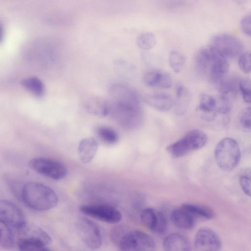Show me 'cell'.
Masks as SVG:
<instances>
[{"label": "cell", "mask_w": 251, "mask_h": 251, "mask_svg": "<svg viewBox=\"0 0 251 251\" xmlns=\"http://www.w3.org/2000/svg\"><path fill=\"white\" fill-rule=\"evenodd\" d=\"M22 84L26 90L37 98L42 97L44 94V84L36 77L31 76L24 79Z\"/></svg>", "instance_id": "obj_24"}, {"label": "cell", "mask_w": 251, "mask_h": 251, "mask_svg": "<svg viewBox=\"0 0 251 251\" xmlns=\"http://www.w3.org/2000/svg\"><path fill=\"white\" fill-rule=\"evenodd\" d=\"M164 251H191L188 238L178 233H173L167 236L163 241Z\"/></svg>", "instance_id": "obj_16"}, {"label": "cell", "mask_w": 251, "mask_h": 251, "mask_svg": "<svg viewBox=\"0 0 251 251\" xmlns=\"http://www.w3.org/2000/svg\"><path fill=\"white\" fill-rule=\"evenodd\" d=\"M235 82L225 77L216 85L220 94L227 95L230 92L235 91L236 88Z\"/></svg>", "instance_id": "obj_37"}, {"label": "cell", "mask_w": 251, "mask_h": 251, "mask_svg": "<svg viewBox=\"0 0 251 251\" xmlns=\"http://www.w3.org/2000/svg\"><path fill=\"white\" fill-rule=\"evenodd\" d=\"M238 124L242 130L251 132V107L247 108L241 112Z\"/></svg>", "instance_id": "obj_33"}, {"label": "cell", "mask_w": 251, "mask_h": 251, "mask_svg": "<svg viewBox=\"0 0 251 251\" xmlns=\"http://www.w3.org/2000/svg\"><path fill=\"white\" fill-rule=\"evenodd\" d=\"M196 251H220L221 242L217 233L208 227L200 228L195 236Z\"/></svg>", "instance_id": "obj_10"}, {"label": "cell", "mask_w": 251, "mask_h": 251, "mask_svg": "<svg viewBox=\"0 0 251 251\" xmlns=\"http://www.w3.org/2000/svg\"><path fill=\"white\" fill-rule=\"evenodd\" d=\"M20 199L29 207L39 211L52 209L58 202L57 196L51 188L36 182L24 185Z\"/></svg>", "instance_id": "obj_1"}, {"label": "cell", "mask_w": 251, "mask_h": 251, "mask_svg": "<svg viewBox=\"0 0 251 251\" xmlns=\"http://www.w3.org/2000/svg\"><path fill=\"white\" fill-rule=\"evenodd\" d=\"M240 25L244 33L251 37V16L243 17L241 21Z\"/></svg>", "instance_id": "obj_38"}, {"label": "cell", "mask_w": 251, "mask_h": 251, "mask_svg": "<svg viewBox=\"0 0 251 251\" xmlns=\"http://www.w3.org/2000/svg\"><path fill=\"white\" fill-rule=\"evenodd\" d=\"M195 217L181 206L174 209L171 213L173 223L182 229H190L195 226Z\"/></svg>", "instance_id": "obj_18"}, {"label": "cell", "mask_w": 251, "mask_h": 251, "mask_svg": "<svg viewBox=\"0 0 251 251\" xmlns=\"http://www.w3.org/2000/svg\"><path fill=\"white\" fill-rule=\"evenodd\" d=\"M206 142L207 136L204 132L193 129L181 139L168 146L166 150L172 157L178 158L202 148Z\"/></svg>", "instance_id": "obj_3"}, {"label": "cell", "mask_w": 251, "mask_h": 251, "mask_svg": "<svg viewBox=\"0 0 251 251\" xmlns=\"http://www.w3.org/2000/svg\"><path fill=\"white\" fill-rule=\"evenodd\" d=\"M138 46L144 50H150L154 47L156 40L153 34L144 32L140 34L136 39Z\"/></svg>", "instance_id": "obj_28"}, {"label": "cell", "mask_w": 251, "mask_h": 251, "mask_svg": "<svg viewBox=\"0 0 251 251\" xmlns=\"http://www.w3.org/2000/svg\"><path fill=\"white\" fill-rule=\"evenodd\" d=\"M239 88L244 101L251 103V80L244 78L239 81Z\"/></svg>", "instance_id": "obj_35"}, {"label": "cell", "mask_w": 251, "mask_h": 251, "mask_svg": "<svg viewBox=\"0 0 251 251\" xmlns=\"http://www.w3.org/2000/svg\"></svg>", "instance_id": "obj_39"}, {"label": "cell", "mask_w": 251, "mask_h": 251, "mask_svg": "<svg viewBox=\"0 0 251 251\" xmlns=\"http://www.w3.org/2000/svg\"><path fill=\"white\" fill-rule=\"evenodd\" d=\"M117 70L123 77L131 78L134 75L135 68L131 63L125 61H119L117 63Z\"/></svg>", "instance_id": "obj_34"}, {"label": "cell", "mask_w": 251, "mask_h": 251, "mask_svg": "<svg viewBox=\"0 0 251 251\" xmlns=\"http://www.w3.org/2000/svg\"><path fill=\"white\" fill-rule=\"evenodd\" d=\"M140 217L143 224L154 233L163 234L167 230V221L161 212L148 207L142 210Z\"/></svg>", "instance_id": "obj_12"}, {"label": "cell", "mask_w": 251, "mask_h": 251, "mask_svg": "<svg viewBox=\"0 0 251 251\" xmlns=\"http://www.w3.org/2000/svg\"><path fill=\"white\" fill-rule=\"evenodd\" d=\"M239 183L244 193L251 197V168H246L241 172Z\"/></svg>", "instance_id": "obj_31"}, {"label": "cell", "mask_w": 251, "mask_h": 251, "mask_svg": "<svg viewBox=\"0 0 251 251\" xmlns=\"http://www.w3.org/2000/svg\"><path fill=\"white\" fill-rule=\"evenodd\" d=\"M181 207L187 210L195 217L211 219L214 216L213 211L205 206L186 203L183 204Z\"/></svg>", "instance_id": "obj_25"}, {"label": "cell", "mask_w": 251, "mask_h": 251, "mask_svg": "<svg viewBox=\"0 0 251 251\" xmlns=\"http://www.w3.org/2000/svg\"><path fill=\"white\" fill-rule=\"evenodd\" d=\"M121 251H155L152 238L138 230L126 231L117 244Z\"/></svg>", "instance_id": "obj_4"}, {"label": "cell", "mask_w": 251, "mask_h": 251, "mask_svg": "<svg viewBox=\"0 0 251 251\" xmlns=\"http://www.w3.org/2000/svg\"><path fill=\"white\" fill-rule=\"evenodd\" d=\"M109 92L116 104L137 109L138 108V95L131 87L125 84L116 83L110 86Z\"/></svg>", "instance_id": "obj_9"}, {"label": "cell", "mask_w": 251, "mask_h": 251, "mask_svg": "<svg viewBox=\"0 0 251 251\" xmlns=\"http://www.w3.org/2000/svg\"><path fill=\"white\" fill-rule=\"evenodd\" d=\"M214 97L216 113L221 114L229 113L231 109V103L227 96L220 94Z\"/></svg>", "instance_id": "obj_30"}, {"label": "cell", "mask_w": 251, "mask_h": 251, "mask_svg": "<svg viewBox=\"0 0 251 251\" xmlns=\"http://www.w3.org/2000/svg\"><path fill=\"white\" fill-rule=\"evenodd\" d=\"M198 110L204 119L208 121L214 119L217 114L215 110V97L207 94H201L200 98Z\"/></svg>", "instance_id": "obj_20"}, {"label": "cell", "mask_w": 251, "mask_h": 251, "mask_svg": "<svg viewBox=\"0 0 251 251\" xmlns=\"http://www.w3.org/2000/svg\"><path fill=\"white\" fill-rule=\"evenodd\" d=\"M28 165L34 172L53 180L62 179L67 174V169L63 164L49 158L35 157Z\"/></svg>", "instance_id": "obj_5"}, {"label": "cell", "mask_w": 251, "mask_h": 251, "mask_svg": "<svg viewBox=\"0 0 251 251\" xmlns=\"http://www.w3.org/2000/svg\"><path fill=\"white\" fill-rule=\"evenodd\" d=\"M18 230L19 240L34 242L45 246L51 242L50 235L36 225L26 223Z\"/></svg>", "instance_id": "obj_13"}, {"label": "cell", "mask_w": 251, "mask_h": 251, "mask_svg": "<svg viewBox=\"0 0 251 251\" xmlns=\"http://www.w3.org/2000/svg\"><path fill=\"white\" fill-rule=\"evenodd\" d=\"M191 100L189 90L183 84L178 82L176 85L175 109L178 113H184L188 108Z\"/></svg>", "instance_id": "obj_22"}, {"label": "cell", "mask_w": 251, "mask_h": 251, "mask_svg": "<svg viewBox=\"0 0 251 251\" xmlns=\"http://www.w3.org/2000/svg\"><path fill=\"white\" fill-rule=\"evenodd\" d=\"M215 52V49L211 46L202 48L197 52L195 63L199 73L203 74L209 70Z\"/></svg>", "instance_id": "obj_19"}, {"label": "cell", "mask_w": 251, "mask_h": 251, "mask_svg": "<svg viewBox=\"0 0 251 251\" xmlns=\"http://www.w3.org/2000/svg\"><path fill=\"white\" fill-rule=\"evenodd\" d=\"M0 221L18 229L26 223L21 209L13 202L5 200L0 201Z\"/></svg>", "instance_id": "obj_11"}, {"label": "cell", "mask_w": 251, "mask_h": 251, "mask_svg": "<svg viewBox=\"0 0 251 251\" xmlns=\"http://www.w3.org/2000/svg\"><path fill=\"white\" fill-rule=\"evenodd\" d=\"M98 148V143L93 137H87L82 139L78 146V154L81 161L88 163L91 161L96 154Z\"/></svg>", "instance_id": "obj_17"}, {"label": "cell", "mask_w": 251, "mask_h": 251, "mask_svg": "<svg viewBox=\"0 0 251 251\" xmlns=\"http://www.w3.org/2000/svg\"><path fill=\"white\" fill-rule=\"evenodd\" d=\"M86 106L90 112L100 116L106 115L109 109L106 101L98 97L89 98L86 102Z\"/></svg>", "instance_id": "obj_23"}, {"label": "cell", "mask_w": 251, "mask_h": 251, "mask_svg": "<svg viewBox=\"0 0 251 251\" xmlns=\"http://www.w3.org/2000/svg\"><path fill=\"white\" fill-rule=\"evenodd\" d=\"M0 244L4 249H10L14 246V239L10 227L0 221Z\"/></svg>", "instance_id": "obj_26"}, {"label": "cell", "mask_w": 251, "mask_h": 251, "mask_svg": "<svg viewBox=\"0 0 251 251\" xmlns=\"http://www.w3.org/2000/svg\"><path fill=\"white\" fill-rule=\"evenodd\" d=\"M76 226L80 238L88 248L95 250L101 246L100 230L92 221L80 218L77 221Z\"/></svg>", "instance_id": "obj_7"}, {"label": "cell", "mask_w": 251, "mask_h": 251, "mask_svg": "<svg viewBox=\"0 0 251 251\" xmlns=\"http://www.w3.org/2000/svg\"><path fill=\"white\" fill-rule=\"evenodd\" d=\"M240 69L245 74L251 73V51H246L242 53L238 59Z\"/></svg>", "instance_id": "obj_36"}, {"label": "cell", "mask_w": 251, "mask_h": 251, "mask_svg": "<svg viewBox=\"0 0 251 251\" xmlns=\"http://www.w3.org/2000/svg\"><path fill=\"white\" fill-rule=\"evenodd\" d=\"M229 68L226 58L215 50L209 70L211 82L217 85L225 77Z\"/></svg>", "instance_id": "obj_14"}, {"label": "cell", "mask_w": 251, "mask_h": 251, "mask_svg": "<svg viewBox=\"0 0 251 251\" xmlns=\"http://www.w3.org/2000/svg\"><path fill=\"white\" fill-rule=\"evenodd\" d=\"M144 99L149 105L163 111L170 109L175 103L172 97L164 93L148 95L145 97Z\"/></svg>", "instance_id": "obj_21"}, {"label": "cell", "mask_w": 251, "mask_h": 251, "mask_svg": "<svg viewBox=\"0 0 251 251\" xmlns=\"http://www.w3.org/2000/svg\"><path fill=\"white\" fill-rule=\"evenodd\" d=\"M169 63L174 72L179 73L185 64V57L181 52L172 50L169 55Z\"/></svg>", "instance_id": "obj_29"}, {"label": "cell", "mask_w": 251, "mask_h": 251, "mask_svg": "<svg viewBox=\"0 0 251 251\" xmlns=\"http://www.w3.org/2000/svg\"><path fill=\"white\" fill-rule=\"evenodd\" d=\"M226 58H233L241 55L244 50L242 42L237 37L228 34L215 35L210 45Z\"/></svg>", "instance_id": "obj_6"}, {"label": "cell", "mask_w": 251, "mask_h": 251, "mask_svg": "<svg viewBox=\"0 0 251 251\" xmlns=\"http://www.w3.org/2000/svg\"><path fill=\"white\" fill-rule=\"evenodd\" d=\"M100 138L108 144H113L117 142L119 136L113 129L107 126H100L97 129Z\"/></svg>", "instance_id": "obj_27"}, {"label": "cell", "mask_w": 251, "mask_h": 251, "mask_svg": "<svg viewBox=\"0 0 251 251\" xmlns=\"http://www.w3.org/2000/svg\"><path fill=\"white\" fill-rule=\"evenodd\" d=\"M145 84L151 87L169 89L173 84L172 78L168 73L157 70L146 72L143 76Z\"/></svg>", "instance_id": "obj_15"}, {"label": "cell", "mask_w": 251, "mask_h": 251, "mask_svg": "<svg viewBox=\"0 0 251 251\" xmlns=\"http://www.w3.org/2000/svg\"><path fill=\"white\" fill-rule=\"evenodd\" d=\"M18 247L19 251H50L45 245L23 240H19Z\"/></svg>", "instance_id": "obj_32"}, {"label": "cell", "mask_w": 251, "mask_h": 251, "mask_svg": "<svg viewBox=\"0 0 251 251\" xmlns=\"http://www.w3.org/2000/svg\"><path fill=\"white\" fill-rule=\"evenodd\" d=\"M79 209L86 215L109 224L117 223L122 218V215L119 210L108 205H83Z\"/></svg>", "instance_id": "obj_8"}, {"label": "cell", "mask_w": 251, "mask_h": 251, "mask_svg": "<svg viewBox=\"0 0 251 251\" xmlns=\"http://www.w3.org/2000/svg\"><path fill=\"white\" fill-rule=\"evenodd\" d=\"M241 151L237 142L231 137L222 139L217 144L215 158L218 167L225 171L233 170L238 164Z\"/></svg>", "instance_id": "obj_2"}]
</instances>
